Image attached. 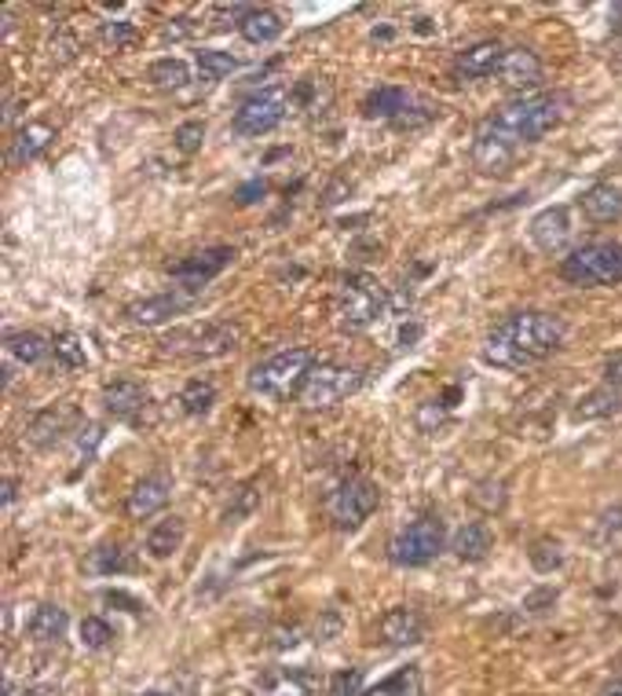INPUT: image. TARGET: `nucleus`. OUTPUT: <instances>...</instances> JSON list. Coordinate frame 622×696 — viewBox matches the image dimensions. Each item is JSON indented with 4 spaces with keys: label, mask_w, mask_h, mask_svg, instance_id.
I'll return each instance as SVG.
<instances>
[{
    "label": "nucleus",
    "mask_w": 622,
    "mask_h": 696,
    "mask_svg": "<svg viewBox=\"0 0 622 696\" xmlns=\"http://www.w3.org/2000/svg\"><path fill=\"white\" fill-rule=\"evenodd\" d=\"M173 143H176V151H180V154H199L202 143H205V125H202V122H183V125H176Z\"/></svg>",
    "instance_id": "42"
},
{
    "label": "nucleus",
    "mask_w": 622,
    "mask_h": 696,
    "mask_svg": "<svg viewBox=\"0 0 622 696\" xmlns=\"http://www.w3.org/2000/svg\"><path fill=\"white\" fill-rule=\"evenodd\" d=\"M183 539H187V521L169 514L147 532V554H151L154 561H169V557L183 546Z\"/></svg>",
    "instance_id": "24"
},
{
    "label": "nucleus",
    "mask_w": 622,
    "mask_h": 696,
    "mask_svg": "<svg viewBox=\"0 0 622 696\" xmlns=\"http://www.w3.org/2000/svg\"><path fill=\"white\" fill-rule=\"evenodd\" d=\"M381 503V488L370 477H344L330 495H326V521L338 532H355Z\"/></svg>",
    "instance_id": "8"
},
{
    "label": "nucleus",
    "mask_w": 622,
    "mask_h": 696,
    "mask_svg": "<svg viewBox=\"0 0 622 696\" xmlns=\"http://www.w3.org/2000/svg\"><path fill=\"white\" fill-rule=\"evenodd\" d=\"M502 59H506L502 41H477L469 45L466 52L454 55V74L466 77V81H480V77H491L502 71Z\"/></svg>",
    "instance_id": "18"
},
{
    "label": "nucleus",
    "mask_w": 622,
    "mask_h": 696,
    "mask_svg": "<svg viewBox=\"0 0 622 696\" xmlns=\"http://www.w3.org/2000/svg\"><path fill=\"white\" fill-rule=\"evenodd\" d=\"M619 535H622V506L615 503V506H608V509H600V514H597L589 539H594L597 546H608V543H615Z\"/></svg>",
    "instance_id": "39"
},
{
    "label": "nucleus",
    "mask_w": 622,
    "mask_h": 696,
    "mask_svg": "<svg viewBox=\"0 0 622 696\" xmlns=\"http://www.w3.org/2000/svg\"><path fill=\"white\" fill-rule=\"evenodd\" d=\"M512 159H517V143H512L509 136H502L487 117L477 129V140H472V165H477L483 176H498L509 169Z\"/></svg>",
    "instance_id": "13"
},
{
    "label": "nucleus",
    "mask_w": 622,
    "mask_h": 696,
    "mask_svg": "<svg viewBox=\"0 0 622 696\" xmlns=\"http://www.w3.org/2000/svg\"><path fill=\"white\" fill-rule=\"evenodd\" d=\"M173 495V480L165 473H147L143 480H136L132 492L125 498V517L128 521H151L154 514H162L165 503Z\"/></svg>",
    "instance_id": "14"
},
{
    "label": "nucleus",
    "mask_w": 622,
    "mask_h": 696,
    "mask_svg": "<svg viewBox=\"0 0 622 696\" xmlns=\"http://www.w3.org/2000/svg\"><path fill=\"white\" fill-rule=\"evenodd\" d=\"M239 71V59L231 52H220V48H202L199 52V74L205 81H224V77H231Z\"/></svg>",
    "instance_id": "36"
},
{
    "label": "nucleus",
    "mask_w": 622,
    "mask_h": 696,
    "mask_svg": "<svg viewBox=\"0 0 622 696\" xmlns=\"http://www.w3.org/2000/svg\"><path fill=\"white\" fill-rule=\"evenodd\" d=\"M528 561H531V568H535L538 575L560 572V568H564V543H560V539H553V535H542V539L531 543Z\"/></svg>",
    "instance_id": "32"
},
{
    "label": "nucleus",
    "mask_w": 622,
    "mask_h": 696,
    "mask_svg": "<svg viewBox=\"0 0 622 696\" xmlns=\"http://www.w3.org/2000/svg\"><path fill=\"white\" fill-rule=\"evenodd\" d=\"M256 480H250V484H242L239 492L231 495V503H227V509H224V521L227 524H239V521H245V517L253 514L256 506H261V492H256Z\"/></svg>",
    "instance_id": "38"
},
{
    "label": "nucleus",
    "mask_w": 622,
    "mask_h": 696,
    "mask_svg": "<svg viewBox=\"0 0 622 696\" xmlns=\"http://www.w3.org/2000/svg\"><path fill=\"white\" fill-rule=\"evenodd\" d=\"M611 415H622V389H611V385L586 392V396L571 407V418L575 421H605Z\"/></svg>",
    "instance_id": "27"
},
{
    "label": "nucleus",
    "mask_w": 622,
    "mask_h": 696,
    "mask_svg": "<svg viewBox=\"0 0 622 696\" xmlns=\"http://www.w3.org/2000/svg\"><path fill=\"white\" fill-rule=\"evenodd\" d=\"M502 85L509 88H538L542 85V59L531 52V48H506V59H502Z\"/></svg>",
    "instance_id": "20"
},
{
    "label": "nucleus",
    "mask_w": 622,
    "mask_h": 696,
    "mask_svg": "<svg viewBox=\"0 0 622 696\" xmlns=\"http://www.w3.org/2000/svg\"><path fill=\"white\" fill-rule=\"evenodd\" d=\"M389 308V293L373 276H344L338 282L330 298V316H333V327L344 330V334H359V330H370L373 322L384 316Z\"/></svg>",
    "instance_id": "3"
},
{
    "label": "nucleus",
    "mask_w": 622,
    "mask_h": 696,
    "mask_svg": "<svg viewBox=\"0 0 622 696\" xmlns=\"http://www.w3.org/2000/svg\"><path fill=\"white\" fill-rule=\"evenodd\" d=\"M140 696H169V693H157V689H154V693H140Z\"/></svg>",
    "instance_id": "53"
},
{
    "label": "nucleus",
    "mask_w": 622,
    "mask_h": 696,
    "mask_svg": "<svg viewBox=\"0 0 622 696\" xmlns=\"http://www.w3.org/2000/svg\"><path fill=\"white\" fill-rule=\"evenodd\" d=\"M100 41L106 48H114V52H125V48H132L136 41H140V29H136L132 23H125V18H114V23H103Z\"/></svg>",
    "instance_id": "40"
},
{
    "label": "nucleus",
    "mask_w": 622,
    "mask_h": 696,
    "mask_svg": "<svg viewBox=\"0 0 622 696\" xmlns=\"http://www.w3.org/2000/svg\"><path fill=\"white\" fill-rule=\"evenodd\" d=\"M597 696H622V674H619V679H611Z\"/></svg>",
    "instance_id": "51"
},
{
    "label": "nucleus",
    "mask_w": 622,
    "mask_h": 696,
    "mask_svg": "<svg viewBox=\"0 0 622 696\" xmlns=\"http://www.w3.org/2000/svg\"><path fill=\"white\" fill-rule=\"evenodd\" d=\"M114 642V627L103 616H85L81 620V645L85 649H106Z\"/></svg>",
    "instance_id": "41"
},
{
    "label": "nucleus",
    "mask_w": 622,
    "mask_h": 696,
    "mask_svg": "<svg viewBox=\"0 0 622 696\" xmlns=\"http://www.w3.org/2000/svg\"><path fill=\"white\" fill-rule=\"evenodd\" d=\"M363 671L359 668H348V671H338L330 679V696H363Z\"/></svg>",
    "instance_id": "44"
},
{
    "label": "nucleus",
    "mask_w": 622,
    "mask_h": 696,
    "mask_svg": "<svg viewBox=\"0 0 622 696\" xmlns=\"http://www.w3.org/2000/svg\"><path fill=\"white\" fill-rule=\"evenodd\" d=\"M579 210L594 224H615L622 220V191L615 184H594L579 194Z\"/></svg>",
    "instance_id": "21"
},
{
    "label": "nucleus",
    "mask_w": 622,
    "mask_h": 696,
    "mask_svg": "<svg viewBox=\"0 0 622 696\" xmlns=\"http://www.w3.org/2000/svg\"><path fill=\"white\" fill-rule=\"evenodd\" d=\"M447 410H450V407L443 404V400H424V404L418 407V429H424V433H432V429L440 426Z\"/></svg>",
    "instance_id": "45"
},
{
    "label": "nucleus",
    "mask_w": 622,
    "mask_h": 696,
    "mask_svg": "<svg viewBox=\"0 0 622 696\" xmlns=\"http://www.w3.org/2000/svg\"><path fill=\"white\" fill-rule=\"evenodd\" d=\"M231 261H234L231 246H210V250H199V253H191V257L176 261L169 268V276L176 282V290L199 293L202 287H210V282L220 276Z\"/></svg>",
    "instance_id": "11"
},
{
    "label": "nucleus",
    "mask_w": 622,
    "mask_h": 696,
    "mask_svg": "<svg viewBox=\"0 0 622 696\" xmlns=\"http://www.w3.org/2000/svg\"><path fill=\"white\" fill-rule=\"evenodd\" d=\"M52 356H55V363L63 370H81V367H88V349H85V341L77 338V334H59L52 341Z\"/></svg>",
    "instance_id": "37"
},
{
    "label": "nucleus",
    "mask_w": 622,
    "mask_h": 696,
    "mask_svg": "<svg viewBox=\"0 0 622 696\" xmlns=\"http://www.w3.org/2000/svg\"><path fill=\"white\" fill-rule=\"evenodd\" d=\"M403 111H407V88H399V85H378L373 92H367V100H363V114L367 117L396 122Z\"/></svg>",
    "instance_id": "29"
},
{
    "label": "nucleus",
    "mask_w": 622,
    "mask_h": 696,
    "mask_svg": "<svg viewBox=\"0 0 622 696\" xmlns=\"http://www.w3.org/2000/svg\"><path fill=\"white\" fill-rule=\"evenodd\" d=\"M600 378H605V385L622 389V349L611 352V356L605 359V367H600Z\"/></svg>",
    "instance_id": "47"
},
{
    "label": "nucleus",
    "mask_w": 622,
    "mask_h": 696,
    "mask_svg": "<svg viewBox=\"0 0 622 696\" xmlns=\"http://www.w3.org/2000/svg\"><path fill=\"white\" fill-rule=\"evenodd\" d=\"M264 194H268V180H250V184H242V188L234 191V202L253 205L256 199H264Z\"/></svg>",
    "instance_id": "48"
},
{
    "label": "nucleus",
    "mask_w": 622,
    "mask_h": 696,
    "mask_svg": "<svg viewBox=\"0 0 622 696\" xmlns=\"http://www.w3.org/2000/svg\"><path fill=\"white\" fill-rule=\"evenodd\" d=\"M213 404H216V385H213V381L194 378V381H187V385L180 389V407H183V415L202 418V415H210Z\"/></svg>",
    "instance_id": "34"
},
{
    "label": "nucleus",
    "mask_w": 622,
    "mask_h": 696,
    "mask_svg": "<svg viewBox=\"0 0 622 696\" xmlns=\"http://www.w3.org/2000/svg\"><path fill=\"white\" fill-rule=\"evenodd\" d=\"M557 276L571 287H622V242L597 239L568 250L557 264Z\"/></svg>",
    "instance_id": "4"
},
{
    "label": "nucleus",
    "mask_w": 622,
    "mask_h": 696,
    "mask_svg": "<svg viewBox=\"0 0 622 696\" xmlns=\"http://www.w3.org/2000/svg\"><path fill=\"white\" fill-rule=\"evenodd\" d=\"M506 480L502 477H487V480H480L477 488H472V495H469V503L483 509V514H502L509 503V492H506Z\"/></svg>",
    "instance_id": "35"
},
{
    "label": "nucleus",
    "mask_w": 622,
    "mask_h": 696,
    "mask_svg": "<svg viewBox=\"0 0 622 696\" xmlns=\"http://www.w3.org/2000/svg\"><path fill=\"white\" fill-rule=\"evenodd\" d=\"M568 327L549 312H512L483 341V359L502 370H523L557 356L564 349Z\"/></svg>",
    "instance_id": "1"
},
{
    "label": "nucleus",
    "mask_w": 622,
    "mask_h": 696,
    "mask_svg": "<svg viewBox=\"0 0 622 696\" xmlns=\"http://www.w3.org/2000/svg\"><path fill=\"white\" fill-rule=\"evenodd\" d=\"M282 29H285L282 15L271 12V8H250V12L239 18V34L250 45H271V41H279Z\"/></svg>",
    "instance_id": "28"
},
{
    "label": "nucleus",
    "mask_w": 622,
    "mask_h": 696,
    "mask_svg": "<svg viewBox=\"0 0 622 696\" xmlns=\"http://www.w3.org/2000/svg\"><path fill=\"white\" fill-rule=\"evenodd\" d=\"M560 117H564V96L531 92L502 106V111L491 117V125L520 147V143H538L542 136H549L560 125Z\"/></svg>",
    "instance_id": "2"
},
{
    "label": "nucleus",
    "mask_w": 622,
    "mask_h": 696,
    "mask_svg": "<svg viewBox=\"0 0 622 696\" xmlns=\"http://www.w3.org/2000/svg\"><path fill=\"white\" fill-rule=\"evenodd\" d=\"M66 627H71V616H66L63 605L45 602V605H37L34 616H29L26 634H29V638H34V642H41V645H52V642L63 638Z\"/></svg>",
    "instance_id": "26"
},
{
    "label": "nucleus",
    "mask_w": 622,
    "mask_h": 696,
    "mask_svg": "<svg viewBox=\"0 0 622 696\" xmlns=\"http://www.w3.org/2000/svg\"><path fill=\"white\" fill-rule=\"evenodd\" d=\"M447 546V524L440 517H418L407 528H399L389 543V561L396 568H421L436 561Z\"/></svg>",
    "instance_id": "7"
},
{
    "label": "nucleus",
    "mask_w": 622,
    "mask_h": 696,
    "mask_svg": "<svg viewBox=\"0 0 622 696\" xmlns=\"http://www.w3.org/2000/svg\"><path fill=\"white\" fill-rule=\"evenodd\" d=\"M450 551H454V557H458V561L477 565L491 551H495V532H491V528L483 524V521H469V524H461L458 532H454Z\"/></svg>",
    "instance_id": "23"
},
{
    "label": "nucleus",
    "mask_w": 622,
    "mask_h": 696,
    "mask_svg": "<svg viewBox=\"0 0 622 696\" xmlns=\"http://www.w3.org/2000/svg\"><path fill=\"white\" fill-rule=\"evenodd\" d=\"M363 385V370L352 367V363H338V359H322L312 367V375L304 378V385L297 392L304 410H326L338 407L352 396L355 389Z\"/></svg>",
    "instance_id": "6"
},
{
    "label": "nucleus",
    "mask_w": 622,
    "mask_h": 696,
    "mask_svg": "<svg viewBox=\"0 0 622 696\" xmlns=\"http://www.w3.org/2000/svg\"><path fill=\"white\" fill-rule=\"evenodd\" d=\"M315 363L319 359H315L312 349H304V345L282 349L264 363H256L250 370V378H245V385H250V392H256V396L282 400V396H290V392H301L304 378L312 375Z\"/></svg>",
    "instance_id": "5"
},
{
    "label": "nucleus",
    "mask_w": 622,
    "mask_h": 696,
    "mask_svg": "<svg viewBox=\"0 0 622 696\" xmlns=\"http://www.w3.org/2000/svg\"><path fill=\"white\" fill-rule=\"evenodd\" d=\"M261 696H308V685H304L301 674H275L261 689Z\"/></svg>",
    "instance_id": "43"
},
{
    "label": "nucleus",
    "mask_w": 622,
    "mask_h": 696,
    "mask_svg": "<svg viewBox=\"0 0 622 696\" xmlns=\"http://www.w3.org/2000/svg\"><path fill=\"white\" fill-rule=\"evenodd\" d=\"M553 605H557V591H553V586H542V591H531L523 597V609L528 612H546Z\"/></svg>",
    "instance_id": "46"
},
{
    "label": "nucleus",
    "mask_w": 622,
    "mask_h": 696,
    "mask_svg": "<svg viewBox=\"0 0 622 696\" xmlns=\"http://www.w3.org/2000/svg\"><path fill=\"white\" fill-rule=\"evenodd\" d=\"M4 352H8V359L23 363V367H37L41 359L52 356V341L45 334H37V330H8Z\"/></svg>",
    "instance_id": "25"
},
{
    "label": "nucleus",
    "mask_w": 622,
    "mask_h": 696,
    "mask_svg": "<svg viewBox=\"0 0 622 696\" xmlns=\"http://www.w3.org/2000/svg\"><path fill=\"white\" fill-rule=\"evenodd\" d=\"M571 231H575V224H571V210L568 205H549V210H542L535 220H531V242L542 250V253H564L568 242H571Z\"/></svg>",
    "instance_id": "15"
},
{
    "label": "nucleus",
    "mask_w": 622,
    "mask_h": 696,
    "mask_svg": "<svg viewBox=\"0 0 622 696\" xmlns=\"http://www.w3.org/2000/svg\"><path fill=\"white\" fill-rule=\"evenodd\" d=\"M147 81L154 88H165V92H169V88H183V85H191V66L173 55L154 59V63L147 66Z\"/></svg>",
    "instance_id": "30"
},
{
    "label": "nucleus",
    "mask_w": 622,
    "mask_h": 696,
    "mask_svg": "<svg viewBox=\"0 0 622 696\" xmlns=\"http://www.w3.org/2000/svg\"><path fill=\"white\" fill-rule=\"evenodd\" d=\"M611 29H619V34H622V4L611 8Z\"/></svg>",
    "instance_id": "52"
},
{
    "label": "nucleus",
    "mask_w": 622,
    "mask_h": 696,
    "mask_svg": "<svg viewBox=\"0 0 622 696\" xmlns=\"http://www.w3.org/2000/svg\"><path fill=\"white\" fill-rule=\"evenodd\" d=\"M52 140H55L52 125H45V122L23 125V129L12 136V147H8V165H29L34 159H41Z\"/></svg>",
    "instance_id": "22"
},
{
    "label": "nucleus",
    "mask_w": 622,
    "mask_h": 696,
    "mask_svg": "<svg viewBox=\"0 0 622 696\" xmlns=\"http://www.w3.org/2000/svg\"><path fill=\"white\" fill-rule=\"evenodd\" d=\"M293 92L285 85H268V88H256L253 96H245L239 103V111L231 117V129L239 136H268L285 122V111H290Z\"/></svg>",
    "instance_id": "9"
},
{
    "label": "nucleus",
    "mask_w": 622,
    "mask_h": 696,
    "mask_svg": "<svg viewBox=\"0 0 622 696\" xmlns=\"http://www.w3.org/2000/svg\"><path fill=\"white\" fill-rule=\"evenodd\" d=\"M77 421H81V415H77L74 404H52V407L37 410V415L26 421V444L37 451L63 444V440L74 433Z\"/></svg>",
    "instance_id": "12"
},
{
    "label": "nucleus",
    "mask_w": 622,
    "mask_h": 696,
    "mask_svg": "<svg viewBox=\"0 0 622 696\" xmlns=\"http://www.w3.org/2000/svg\"><path fill=\"white\" fill-rule=\"evenodd\" d=\"M363 696H421V671L414 668V663H407V668H399L396 674L370 685Z\"/></svg>",
    "instance_id": "33"
},
{
    "label": "nucleus",
    "mask_w": 622,
    "mask_h": 696,
    "mask_svg": "<svg viewBox=\"0 0 622 696\" xmlns=\"http://www.w3.org/2000/svg\"><path fill=\"white\" fill-rule=\"evenodd\" d=\"M242 341V330L234 322H205V327H187L176 330L173 338H165L162 345L173 356H187V359H213V356H227L234 352Z\"/></svg>",
    "instance_id": "10"
},
{
    "label": "nucleus",
    "mask_w": 622,
    "mask_h": 696,
    "mask_svg": "<svg viewBox=\"0 0 622 696\" xmlns=\"http://www.w3.org/2000/svg\"><path fill=\"white\" fill-rule=\"evenodd\" d=\"M381 631V642L384 645H396V649H407V645H418L424 638V616L410 605H396L381 616L378 623Z\"/></svg>",
    "instance_id": "17"
},
{
    "label": "nucleus",
    "mask_w": 622,
    "mask_h": 696,
    "mask_svg": "<svg viewBox=\"0 0 622 696\" xmlns=\"http://www.w3.org/2000/svg\"><path fill=\"white\" fill-rule=\"evenodd\" d=\"M147 404H151V392H147L140 381H132V378H117V381H111V385L103 389L106 415H114L122 421L140 418Z\"/></svg>",
    "instance_id": "19"
},
{
    "label": "nucleus",
    "mask_w": 622,
    "mask_h": 696,
    "mask_svg": "<svg viewBox=\"0 0 622 696\" xmlns=\"http://www.w3.org/2000/svg\"><path fill=\"white\" fill-rule=\"evenodd\" d=\"M4 696H63V693H59L55 685H23V689H18V685L8 682Z\"/></svg>",
    "instance_id": "49"
},
{
    "label": "nucleus",
    "mask_w": 622,
    "mask_h": 696,
    "mask_svg": "<svg viewBox=\"0 0 622 696\" xmlns=\"http://www.w3.org/2000/svg\"><path fill=\"white\" fill-rule=\"evenodd\" d=\"M194 305V293L187 290H169V293H154V298H143L136 301L132 308H128V319L136 322V327H162V322H169L173 316H180Z\"/></svg>",
    "instance_id": "16"
},
{
    "label": "nucleus",
    "mask_w": 622,
    "mask_h": 696,
    "mask_svg": "<svg viewBox=\"0 0 622 696\" xmlns=\"http://www.w3.org/2000/svg\"><path fill=\"white\" fill-rule=\"evenodd\" d=\"M15 492H18V480H15V477H8V480H4V506H12V503H15Z\"/></svg>",
    "instance_id": "50"
},
{
    "label": "nucleus",
    "mask_w": 622,
    "mask_h": 696,
    "mask_svg": "<svg viewBox=\"0 0 622 696\" xmlns=\"http://www.w3.org/2000/svg\"><path fill=\"white\" fill-rule=\"evenodd\" d=\"M88 568L100 575H125V572H136V557L117 543H106L100 551H92L88 557Z\"/></svg>",
    "instance_id": "31"
}]
</instances>
